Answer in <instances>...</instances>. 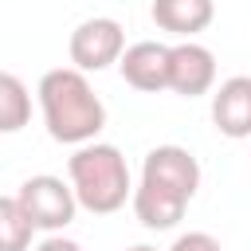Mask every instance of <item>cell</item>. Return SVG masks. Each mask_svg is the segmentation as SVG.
I'll return each mask as SVG.
<instances>
[{"mask_svg": "<svg viewBox=\"0 0 251 251\" xmlns=\"http://www.w3.org/2000/svg\"><path fill=\"white\" fill-rule=\"evenodd\" d=\"M16 200L24 204V212L31 216V224L39 231H59L75 220V212L82 208L78 196H75V184H67L63 176H51V173H39V176H27L16 192Z\"/></svg>", "mask_w": 251, "mask_h": 251, "instance_id": "obj_3", "label": "cell"}, {"mask_svg": "<svg viewBox=\"0 0 251 251\" xmlns=\"http://www.w3.org/2000/svg\"><path fill=\"white\" fill-rule=\"evenodd\" d=\"M126 251H153V247H145V243H133V247H126Z\"/></svg>", "mask_w": 251, "mask_h": 251, "instance_id": "obj_15", "label": "cell"}, {"mask_svg": "<svg viewBox=\"0 0 251 251\" xmlns=\"http://www.w3.org/2000/svg\"><path fill=\"white\" fill-rule=\"evenodd\" d=\"M39 106L43 126L59 145H86L106 126V106L86 82V71L78 67H55L39 78Z\"/></svg>", "mask_w": 251, "mask_h": 251, "instance_id": "obj_1", "label": "cell"}, {"mask_svg": "<svg viewBox=\"0 0 251 251\" xmlns=\"http://www.w3.org/2000/svg\"><path fill=\"white\" fill-rule=\"evenodd\" d=\"M212 86H216V55L196 39H180L169 55V90L180 98H200Z\"/></svg>", "mask_w": 251, "mask_h": 251, "instance_id": "obj_6", "label": "cell"}, {"mask_svg": "<svg viewBox=\"0 0 251 251\" xmlns=\"http://www.w3.org/2000/svg\"><path fill=\"white\" fill-rule=\"evenodd\" d=\"M149 16H153V24L161 31L192 39L196 31H204L216 20V4L212 0H153Z\"/></svg>", "mask_w": 251, "mask_h": 251, "instance_id": "obj_10", "label": "cell"}, {"mask_svg": "<svg viewBox=\"0 0 251 251\" xmlns=\"http://www.w3.org/2000/svg\"><path fill=\"white\" fill-rule=\"evenodd\" d=\"M31 118V94L20 82V75L4 71L0 75V129L4 133H20Z\"/></svg>", "mask_w": 251, "mask_h": 251, "instance_id": "obj_11", "label": "cell"}, {"mask_svg": "<svg viewBox=\"0 0 251 251\" xmlns=\"http://www.w3.org/2000/svg\"><path fill=\"white\" fill-rule=\"evenodd\" d=\"M67 51H71V63L78 71H106V67L122 63V55H126V31L110 16H90V20H82L71 31Z\"/></svg>", "mask_w": 251, "mask_h": 251, "instance_id": "obj_4", "label": "cell"}, {"mask_svg": "<svg viewBox=\"0 0 251 251\" xmlns=\"http://www.w3.org/2000/svg\"><path fill=\"white\" fill-rule=\"evenodd\" d=\"M169 55H173V47H165L157 39H141V43L126 47L118 71L133 90L157 94V90H169Z\"/></svg>", "mask_w": 251, "mask_h": 251, "instance_id": "obj_7", "label": "cell"}, {"mask_svg": "<svg viewBox=\"0 0 251 251\" xmlns=\"http://www.w3.org/2000/svg\"><path fill=\"white\" fill-rule=\"evenodd\" d=\"M141 180H153V184L192 200L196 188H200V161L184 145H157L141 161Z\"/></svg>", "mask_w": 251, "mask_h": 251, "instance_id": "obj_5", "label": "cell"}, {"mask_svg": "<svg viewBox=\"0 0 251 251\" xmlns=\"http://www.w3.org/2000/svg\"><path fill=\"white\" fill-rule=\"evenodd\" d=\"M169 251H224V247H220V239L208 235V231H184V235L173 239Z\"/></svg>", "mask_w": 251, "mask_h": 251, "instance_id": "obj_13", "label": "cell"}, {"mask_svg": "<svg viewBox=\"0 0 251 251\" xmlns=\"http://www.w3.org/2000/svg\"><path fill=\"white\" fill-rule=\"evenodd\" d=\"M212 122L224 137H251V75H231L212 94Z\"/></svg>", "mask_w": 251, "mask_h": 251, "instance_id": "obj_8", "label": "cell"}, {"mask_svg": "<svg viewBox=\"0 0 251 251\" xmlns=\"http://www.w3.org/2000/svg\"><path fill=\"white\" fill-rule=\"evenodd\" d=\"M133 216L149 227V231H169V227H176L180 220H184V208H188V200L180 196V192H169V188H161V184H153V180H141L137 188H133Z\"/></svg>", "mask_w": 251, "mask_h": 251, "instance_id": "obj_9", "label": "cell"}, {"mask_svg": "<svg viewBox=\"0 0 251 251\" xmlns=\"http://www.w3.org/2000/svg\"><path fill=\"white\" fill-rule=\"evenodd\" d=\"M35 231L39 227L31 224V216L24 212V204L16 196H4L0 200V251H27Z\"/></svg>", "mask_w": 251, "mask_h": 251, "instance_id": "obj_12", "label": "cell"}, {"mask_svg": "<svg viewBox=\"0 0 251 251\" xmlns=\"http://www.w3.org/2000/svg\"><path fill=\"white\" fill-rule=\"evenodd\" d=\"M67 176L75 184L78 204L86 212H94V216H110L126 200H133L129 165H126L118 145H102V141L78 145L71 153V161H67Z\"/></svg>", "mask_w": 251, "mask_h": 251, "instance_id": "obj_2", "label": "cell"}, {"mask_svg": "<svg viewBox=\"0 0 251 251\" xmlns=\"http://www.w3.org/2000/svg\"><path fill=\"white\" fill-rule=\"evenodd\" d=\"M35 251H82V247H78L75 239H63V235H47V239H43Z\"/></svg>", "mask_w": 251, "mask_h": 251, "instance_id": "obj_14", "label": "cell"}]
</instances>
